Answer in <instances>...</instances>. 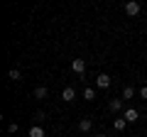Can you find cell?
<instances>
[{
    "label": "cell",
    "mask_w": 147,
    "mask_h": 137,
    "mask_svg": "<svg viewBox=\"0 0 147 137\" xmlns=\"http://www.w3.org/2000/svg\"><path fill=\"white\" fill-rule=\"evenodd\" d=\"M27 137H44V130L39 125H32V130H30V135Z\"/></svg>",
    "instance_id": "10"
},
{
    "label": "cell",
    "mask_w": 147,
    "mask_h": 137,
    "mask_svg": "<svg viewBox=\"0 0 147 137\" xmlns=\"http://www.w3.org/2000/svg\"><path fill=\"white\" fill-rule=\"evenodd\" d=\"M74 98H76V91H74L71 86H66V88L61 91V100H66V103H71Z\"/></svg>",
    "instance_id": "5"
},
{
    "label": "cell",
    "mask_w": 147,
    "mask_h": 137,
    "mask_svg": "<svg viewBox=\"0 0 147 137\" xmlns=\"http://www.w3.org/2000/svg\"><path fill=\"white\" fill-rule=\"evenodd\" d=\"M91 127H93L91 118H84V120H79V130H81V132H91Z\"/></svg>",
    "instance_id": "6"
},
{
    "label": "cell",
    "mask_w": 147,
    "mask_h": 137,
    "mask_svg": "<svg viewBox=\"0 0 147 137\" xmlns=\"http://www.w3.org/2000/svg\"><path fill=\"white\" fill-rule=\"evenodd\" d=\"M96 86H98V88H108L110 86V76L108 74H98L96 76Z\"/></svg>",
    "instance_id": "3"
},
{
    "label": "cell",
    "mask_w": 147,
    "mask_h": 137,
    "mask_svg": "<svg viewBox=\"0 0 147 137\" xmlns=\"http://www.w3.org/2000/svg\"><path fill=\"white\" fill-rule=\"evenodd\" d=\"M125 125H127V120H125V118H115V120H113V127H115L118 132H123V130H125Z\"/></svg>",
    "instance_id": "9"
},
{
    "label": "cell",
    "mask_w": 147,
    "mask_h": 137,
    "mask_svg": "<svg viewBox=\"0 0 147 137\" xmlns=\"http://www.w3.org/2000/svg\"><path fill=\"white\" fill-rule=\"evenodd\" d=\"M71 71L79 74V76H84L86 74V61L84 59H71Z\"/></svg>",
    "instance_id": "1"
},
{
    "label": "cell",
    "mask_w": 147,
    "mask_h": 137,
    "mask_svg": "<svg viewBox=\"0 0 147 137\" xmlns=\"http://www.w3.org/2000/svg\"><path fill=\"white\" fill-rule=\"evenodd\" d=\"M123 110V98H113L110 100V113H120Z\"/></svg>",
    "instance_id": "7"
},
{
    "label": "cell",
    "mask_w": 147,
    "mask_h": 137,
    "mask_svg": "<svg viewBox=\"0 0 147 137\" xmlns=\"http://www.w3.org/2000/svg\"><path fill=\"white\" fill-rule=\"evenodd\" d=\"M140 95H142V98L147 100V86H142V88H140Z\"/></svg>",
    "instance_id": "15"
},
{
    "label": "cell",
    "mask_w": 147,
    "mask_h": 137,
    "mask_svg": "<svg viewBox=\"0 0 147 137\" xmlns=\"http://www.w3.org/2000/svg\"><path fill=\"white\" fill-rule=\"evenodd\" d=\"M140 10H142V7H140V3H135V0H130V3H125V12H127L130 17L140 15Z\"/></svg>",
    "instance_id": "2"
},
{
    "label": "cell",
    "mask_w": 147,
    "mask_h": 137,
    "mask_svg": "<svg viewBox=\"0 0 147 137\" xmlns=\"http://www.w3.org/2000/svg\"><path fill=\"white\" fill-rule=\"evenodd\" d=\"M93 137H105V135H100V132H98V135H93Z\"/></svg>",
    "instance_id": "16"
},
{
    "label": "cell",
    "mask_w": 147,
    "mask_h": 137,
    "mask_svg": "<svg viewBox=\"0 0 147 137\" xmlns=\"http://www.w3.org/2000/svg\"><path fill=\"white\" fill-rule=\"evenodd\" d=\"M123 118H125L127 122H135L137 118H140V113H137L135 108H127V110H123Z\"/></svg>",
    "instance_id": "4"
},
{
    "label": "cell",
    "mask_w": 147,
    "mask_h": 137,
    "mask_svg": "<svg viewBox=\"0 0 147 137\" xmlns=\"http://www.w3.org/2000/svg\"><path fill=\"white\" fill-rule=\"evenodd\" d=\"M34 120H37V122L44 120V113H42V110H37V113H34Z\"/></svg>",
    "instance_id": "14"
},
{
    "label": "cell",
    "mask_w": 147,
    "mask_h": 137,
    "mask_svg": "<svg viewBox=\"0 0 147 137\" xmlns=\"http://www.w3.org/2000/svg\"><path fill=\"white\" fill-rule=\"evenodd\" d=\"M47 93H49V91H47V86H37V88H34V98H37V100L47 98Z\"/></svg>",
    "instance_id": "8"
},
{
    "label": "cell",
    "mask_w": 147,
    "mask_h": 137,
    "mask_svg": "<svg viewBox=\"0 0 147 137\" xmlns=\"http://www.w3.org/2000/svg\"><path fill=\"white\" fill-rule=\"evenodd\" d=\"M84 98L86 100H93V88H84Z\"/></svg>",
    "instance_id": "13"
},
{
    "label": "cell",
    "mask_w": 147,
    "mask_h": 137,
    "mask_svg": "<svg viewBox=\"0 0 147 137\" xmlns=\"http://www.w3.org/2000/svg\"><path fill=\"white\" fill-rule=\"evenodd\" d=\"M7 76H10L12 81H20V79H22V74H20V68H10V74H7Z\"/></svg>",
    "instance_id": "12"
},
{
    "label": "cell",
    "mask_w": 147,
    "mask_h": 137,
    "mask_svg": "<svg viewBox=\"0 0 147 137\" xmlns=\"http://www.w3.org/2000/svg\"><path fill=\"white\" fill-rule=\"evenodd\" d=\"M132 95H135V91H132V86H125V88H123V100H130Z\"/></svg>",
    "instance_id": "11"
}]
</instances>
